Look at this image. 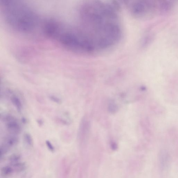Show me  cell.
<instances>
[{"instance_id":"6da1fadb","label":"cell","mask_w":178,"mask_h":178,"mask_svg":"<svg viewBox=\"0 0 178 178\" xmlns=\"http://www.w3.org/2000/svg\"><path fill=\"white\" fill-rule=\"evenodd\" d=\"M1 5L5 19L15 30L28 33L32 32L37 27L38 15L25 2L14 0H3Z\"/></svg>"},{"instance_id":"7a4b0ae2","label":"cell","mask_w":178,"mask_h":178,"mask_svg":"<svg viewBox=\"0 0 178 178\" xmlns=\"http://www.w3.org/2000/svg\"><path fill=\"white\" fill-rule=\"evenodd\" d=\"M134 12L140 17H153L158 12V2L153 1H139L134 4Z\"/></svg>"},{"instance_id":"3957f363","label":"cell","mask_w":178,"mask_h":178,"mask_svg":"<svg viewBox=\"0 0 178 178\" xmlns=\"http://www.w3.org/2000/svg\"><path fill=\"white\" fill-rule=\"evenodd\" d=\"M4 119L7 122L6 127L9 132L13 134H18L21 131V128L16 120L13 117L9 116Z\"/></svg>"},{"instance_id":"277c9868","label":"cell","mask_w":178,"mask_h":178,"mask_svg":"<svg viewBox=\"0 0 178 178\" xmlns=\"http://www.w3.org/2000/svg\"><path fill=\"white\" fill-rule=\"evenodd\" d=\"M159 161L160 167L161 169H165L168 166L170 161V156L166 151L162 150L160 153Z\"/></svg>"},{"instance_id":"5b68a950","label":"cell","mask_w":178,"mask_h":178,"mask_svg":"<svg viewBox=\"0 0 178 178\" xmlns=\"http://www.w3.org/2000/svg\"><path fill=\"white\" fill-rule=\"evenodd\" d=\"M172 2L170 1H160L158 2V11L162 14L166 13L172 8Z\"/></svg>"},{"instance_id":"8992f818","label":"cell","mask_w":178,"mask_h":178,"mask_svg":"<svg viewBox=\"0 0 178 178\" xmlns=\"http://www.w3.org/2000/svg\"><path fill=\"white\" fill-rule=\"evenodd\" d=\"M86 119H83L80 125L78 135L80 138H83L88 134L89 128V123Z\"/></svg>"},{"instance_id":"52a82bcc","label":"cell","mask_w":178,"mask_h":178,"mask_svg":"<svg viewBox=\"0 0 178 178\" xmlns=\"http://www.w3.org/2000/svg\"><path fill=\"white\" fill-rule=\"evenodd\" d=\"M15 172L13 168L11 165H7L2 167L1 170V176L6 178L12 176Z\"/></svg>"},{"instance_id":"ba28073f","label":"cell","mask_w":178,"mask_h":178,"mask_svg":"<svg viewBox=\"0 0 178 178\" xmlns=\"http://www.w3.org/2000/svg\"><path fill=\"white\" fill-rule=\"evenodd\" d=\"M11 165L13 168L15 172H20L24 171L26 167L25 163L19 161L11 164Z\"/></svg>"},{"instance_id":"9c48e42d","label":"cell","mask_w":178,"mask_h":178,"mask_svg":"<svg viewBox=\"0 0 178 178\" xmlns=\"http://www.w3.org/2000/svg\"><path fill=\"white\" fill-rule=\"evenodd\" d=\"M13 105L17 108L19 112H21L22 109V105L21 101L19 98L16 95H13L11 98Z\"/></svg>"},{"instance_id":"30bf717a","label":"cell","mask_w":178,"mask_h":178,"mask_svg":"<svg viewBox=\"0 0 178 178\" xmlns=\"http://www.w3.org/2000/svg\"><path fill=\"white\" fill-rule=\"evenodd\" d=\"M24 139L25 143L27 145L30 146H33V139L32 136L29 134H25L24 136Z\"/></svg>"},{"instance_id":"8fae6325","label":"cell","mask_w":178,"mask_h":178,"mask_svg":"<svg viewBox=\"0 0 178 178\" xmlns=\"http://www.w3.org/2000/svg\"><path fill=\"white\" fill-rule=\"evenodd\" d=\"M49 98L51 100V101L55 102L56 104H61V100L60 99H59L57 97L53 96V95H50L49 97Z\"/></svg>"},{"instance_id":"7c38bea8","label":"cell","mask_w":178,"mask_h":178,"mask_svg":"<svg viewBox=\"0 0 178 178\" xmlns=\"http://www.w3.org/2000/svg\"><path fill=\"white\" fill-rule=\"evenodd\" d=\"M46 144L47 148L51 152H54L55 151V148L49 141H46Z\"/></svg>"}]
</instances>
